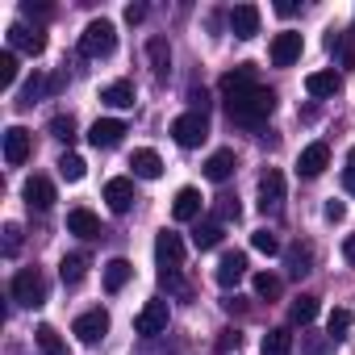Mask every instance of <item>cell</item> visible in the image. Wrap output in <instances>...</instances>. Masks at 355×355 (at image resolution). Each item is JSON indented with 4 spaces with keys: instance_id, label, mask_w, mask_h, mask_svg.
Returning <instances> with one entry per match:
<instances>
[{
    "instance_id": "36",
    "label": "cell",
    "mask_w": 355,
    "mask_h": 355,
    "mask_svg": "<svg viewBox=\"0 0 355 355\" xmlns=\"http://www.w3.org/2000/svg\"><path fill=\"white\" fill-rule=\"evenodd\" d=\"M17 71H21V67H17V55L5 51V55H0V88H13V84H17Z\"/></svg>"
},
{
    "instance_id": "11",
    "label": "cell",
    "mask_w": 355,
    "mask_h": 355,
    "mask_svg": "<svg viewBox=\"0 0 355 355\" xmlns=\"http://www.w3.org/2000/svg\"><path fill=\"white\" fill-rule=\"evenodd\" d=\"M301 46H305V42H301V34L284 30V34H276V38H272V51H268V55H272V63H276V67H293V63L301 59Z\"/></svg>"
},
{
    "instance_id": "23",
    "label": "cell",
    "mask_w": 355,
    "mask_h": 355,
    "mask_svg": "<svg viewBox=\"0 0 355 355\" xmlns=\"http://www.w3.org/2000/svg\"><path fill=\"white\" fill-rule=\"evenodd\" d=\"M130 167H134V175H142V180H159L163 175V159L155 155V150H134V159H130Z\"/></svg>"
},
{
    "instance_id": "37",
    "label": "cell",
    "mask_w": 355,
    "mask_h": 355,
    "mask_svg": "<svg viewBox=\"0 0 355 355\" xmlns=\"http://www.w3.org/2000/svg\"><path fill=\"white\" fill-rule=\"evenodd\" d=\"M51 134H55L59 142H71V138H76V117H71V113L51 117Z\"/></svg>"
},
{
    "instance_id": "40",
    "label": "cell",
    "mask_w": 355,
    "mask_h": 355,
    "mask_svg": "<svg viewBox=\"0 0 355 355\" xmlns=\"http://www.w3.org/2000/svg\"><path fill=\"white\" fill-rule=\"evenodd\" d=\"M42 88H51V84H42V76H34V80H26V88H21V96H17V105H34Z\"/></svg>"
},
{
    "instance_id": "8",
    "label": "cell",
    "mask_w": 355,
    "mask_h": 355,
    "mask_svg": "<svg viewBox=\"0 0 355 355\" xmlns=\"http://www.w3.org/2000/svg\"><path fill=\"white\" fill-rule=\"evenodd\" d=\"M134 330L138 334H163L167 330V301H146L142 309H138V318H134Z\"/></svg>"
},
{
    "instance_id": "26",
    "label": "cell",
    "mask_w": 355,
    "mask_h": 355,
    "mask_svg": "<svg viewBox=\"0 0 355 355\" xmlns=\"http://www.w3.org/2000/svg\"><path fill=\"white\" fill-rule=\"evenodd\" d=\"M259 351H263V355H293V330H288V326L268 330L263 343H259Z\"/></svg>"
},
{
    "instance_id": "29",
    "label": "cell",
    "mask_w": 355,
    "mask_h": 355,
    "mask_svg": "<svg viewBox=\"0 0 355 355\" xmlns=\"http://www.w3.org/2000/svg\"><path fill=\"white\" fill-rule=\"evenodd\" d=\"M326 46H330V51H338L343 67H355V34H334V30H330Z\"/></svg>"
},
{
    "instance_id": "27",
    "label": "cell",
    "mask_w": 355,
    "mask_h": 355,
    "mask_svg": "<svg viewBox=\"0 0 355 355\" xmlns=\"http://www.w3.org/2000/svg\"><path fill=\"white\" fill-rule=\"evenodd\" d=\"M59 276H63V284H67V288H76V284L88 276V255H80V251H76V255H63Z\"/></svg>"
},
{
    "instance_id": "41",
    "label": "cell",
    "mask_w": 355,
    "mask_h": 355,
    "mask_svg": "<svg viewBox=\"0 0 355 355\" xmlns=\"http://www.w3.org/2000/svg\"><path fill=\"white\" fill-rule=\"evenodd\" d=\"M17 251H21V226H17V222H9V226H5V255L13 259Z\"/></svg>"
},
{
    "instance_id": "2",
    "label": "cell",
    "mask_w": 355,
    "mask_h": 355,
    "mask_svg": "<svg viewBox=\"0 0 355 355\" xmlns=\"http://www.w3.org/2000/svg\"><path fill=\"white\" fill-rule=\"evenodd\" d=\"M113 51H117V30H113V21H105V17L88 21L84 34H80V55L105 59V55H113Z\"/></svg>"
},
{
    "instance_id": "22",
    "label": "cell",
    "mask_w": 355,
    "mask_h": 355,
    "mask_svg": "<svg viewBox=\"0 0 355 355\" xmlns=\"http://www.w3.org/2000/svg\"><path fill=\"white\" fill-rule=\"evenodd\" d=\"M234 150H214L209 159H205V175H209V180L214 184H222V180H230V175H234Z\"/></svg>"
},
{
    "instance_id": "34",
    "label": "cell",
    "mask_w": 355,
    "mask_h": 355,
    "mask_svg": "<svg viewBox=\"0 0 355 355\" xmlns=\"http://www.w3.org/2000/svg\"><path fill=\"white\" fill-rule=\"evenodd\" d=\"M351 322H355V313L338 305V309H330V318H326V334H330V338L338 343V338H343V334L351 330Z\"/></svg>"
},
{
    "instance_id": "45",
    "label": "cell",
    "mask_w": 355,
    "mask_h": 355,
    "mask_svg": "<svg viewBox=\"0 0 355 355\" xmlns=\"http://www.w3.org/2000/svg\"><path fill=\"white\" fill-rule=\"evenodd\" d=\"M239 330H222V338H218V351H230V347H239Z\"/></svg>"
},
{
    "instance_id": "20",
    "label": "cell",
    "mask_w": 355,
    "mask_h": 355,
    "mask_svg": "<svg viewBox=\"0 0 355 355\" xmlns=\"http://www.w3.org/2000/svg\"><path fill=\"white\" fill-rule=\"evenodd\" d=\"M146 59H150L155 80H167V71H171V46H167V38H150L146 42Z\"/></svg>"
},
{
    "instance_id": "46",
    "label": "cell",
    "mask_w": 355,
    "mask_h": 355,
    "mask_svg": "<svg viewBox=\"0 0 355 355\" xmlns=\"http://www.w3.org/2000/svg\"><path fill=\"white\" fill-rule=\"evenodd\" d=\"M21 9H26L30 17H51V13H55L51 5H34V0H26V5H21Z\"/></svg>"
},
{
    "instance_id": "6",
    "label": "cell",
    "mask_w": 355,
    "mask_h": 355,
    "mask_svg": "<svg viewBox=\"0 0 355 355\" xmlns=\"http://www.w3.org/2000/svg\"><path fill=\"white\" fill-rule=\"evenodd\" d=\"M280 205H284V175L276 167H268L263 180H259V209L263 214H280Z\"/></svg>"
},
{
    "instance_id": "47",
    "label": "cell",
    "mask_w": 355,
    "mask_h": 355,
    "mask_svg": "<svg viewBox=\"0 0 355 355\" xmlns=\"http://www.w3.org/2000/svg\"><path fill=\"white\" fill-rule=\"evenodd\" d=\"M142 17H146V5H125V21L130 26H138Z\"/></svg>"
},
{
    "instance_id": "49",
    "label": "cell",
    "mask_w": 355,
    "mask_h": 355,
    "mask_svg": "<svg viewBox=\"0 0 355 355\" xmlns=\"http://www.w3.org/2000/svg\"><path fill=\"white\" fill-rule=\"evenodd\" d=\"M276 13H280V17H293V13H297V5H293V0H280Z\"/></svg>"
},
{
    "instance_id": "13",
    "label": "cell",
    "mask_w": 355,
    "mask_h": 355,
    "mask_svg": "<svg viewBox=\"0 0 355 355\" xmlns=\"http://www.w3.org/2000/svg\"><path fill=\"white\" fill-rule=\"evenodd\" d=\"M326 167H330V146H326V142H309V146L297 155V171L309 175V180H313V175H322Z\"/></svg>"
},
{
    "instance_id": "28",
    "label": "cell",
    "mask_w": 355,
    "mask_h": 355,
    "mask_svg": "<svg viewBox=\"0 0 355 355\" xmlns=\"http://www.w3.org/2000/svg\"><path fill=\"white\" fill-rule=\"evenodd\" d=\"M222 234H226L222 222H201V226L193 230V247H197V251H214V247L222 243Z\"/></svg>"
},
{
    "instance_id": "3",
    "label": "cell",
    "mask_w": 355,
    "mask_h": 355,
    "mask_svg": "<svg viewBox=\"0 0 355 355\" xmlns=\"http://www.w3.org/2000/svg\"><path fill=\"white\" fill-rule=\"evenodd\" d=\"M9 293H13V301H17V305H26V309L46 305V280H42V272H38V268H21V272L13 276Z\"/></svg>"
},
{
    "instance_id": "10",
    "label": "cell",
    "mask_w": 355,
    "mask_h": 355,
    "mask_svg": "<svg viewBox=\"0 0 355 355\" xmlns=\"http://www.w3.org/2000/svg\"><path fill=\"white\" fill-rule=\"evenodd\" d=\"M9 46L13 51H26V55H42L46 51V34L34 26H26V21H17V26H9Z\"/></svg>"
},
{
    "instance_id": "33",
    "label": "cell",
    "mask_w": 355,
    "mask_h": 355,
    "mask_svg": "<svg viewBox=\"0 0 355 355\" xmlns=\"http://www.w3.org/2000/svg\"><path fill=\"white\" fill-rule=\"evenodd\" d=\"M255 297H263V301H276L280 293H284V284H280V276H272V272H255Z\"/></svg>"
},
{
    "instance_id": "31",
    "label": "cell",
    "mask_w": 355,
    "mask_h": 355,
    "mask_svg": "<svg viewBox=\"0 0 355 355\" xmlns=\"http://www.w3.org/2000/svg\"><path fill=\"white\" fill-rule=\"evenodd\" d=\"M34 338H38L42 355H67V343L59 338V330H55V326H38V330H34Z\"/></svg>"
},
{
    "instance_id": "15",
    "label": "cell",
    "mask_w": 355,
    "mask_h": 355,
    "mask_svg": "<svg viewBox=\"0 0 355 355\" xmlns=\"http://www.w3.org/2000/svg\"><path fill=\"white\" fill-rule=\"evenodd\" d=\"M243 276H247V255H243V251H226V255L218 259V272H214V280H218L222 288H234Z\"/></svg>"
},
{
    "instance_id": "14",
    "label": "cell",
    "mask_w": 355,
    "mask_h": 355,
    "mask_svg": "<svg viewBox=\"0 0 355 355\" xmlns=\"http://www.w3.org/2000/svg\"><path fill=\"white\" fill-rule=\"evenodd\" d=\"M26 159H30V130L26 125H9L5 130V163L21 167Z\"/></svg>"
},
{
    "instance_id": "44",
    "label": "cell",
    "mask_w": 355,
    "mask_h": 355,
    "mask_svg": "<svg viewBox=\"0 0 355 355\" xmlns=\"http://www.w3.org/2000/svg\"><path fill=\"white\" fill-rule=\"evenodd\" d=\"M322 214H326V222H343V218H347V205H343V201H326Z\"/></svg>"
},
{
    "instance_id": "38",
    "label": "cell",
    "mask_w": 355,
    "mask_h": 355,
    "mask_svg": "<svg viewBox=\"0 0 355 355\" xmlns=\"http://www.w3.org/2000/svg\"><path fill=\"white\" fill-rule=\"evenodd\" d=\"M251 247H255V251H263V255H276V251H280V243H276V234H272V230H255V234H251Z\"/></svg>"
},
{
    "instance_id": "35",
    "label": "cell",
    "mask_w": 355,
    "mask_h": 355,
    "mask_svg": "<svg viewBox=\"0 0 355 355\" xmlns=\"http://www.w3.org/2000/svg\"><path fill=\"white\" fill-rule=\"evenodd\" d=\"M84 171H88V163H84L80 155H63V159H59V175H63V180L76 184V180H84Z\"/></svg>"
},
{
    "instance_id": "30",
    "label": "cell",
    "mask_w": 355,
    "mask_h": 355,
    "mask_svg": "<svg viewBox=\"0 0 355 355\" xmlns=\"http://www.w3.org/2000/svg\"><path fill=\"white\" fill-rule=\"evenodd\" d=\"M288 313H293V322H297V326H309V322L318 318V297H313V293H301V297L293 301V309H288Z\"/></svg>"
},
{
    "instance_id": "7",
    "label": "cell",
    "mask_w": 355,
    "mask_h": 355,
    "mask_svg": "<svg viewBox=\"0 0 355 355\" xmlns=\"http://www.w3.org/2000/svg\"><path fill=\"white\" fill-rule=\"evenodd\" d=\"M121 138H125V121H117V117H101V121H92V130H88V142H92L96 150H113Z\"/></svg>"
},
{
    "instance_id": "24",
    "label": "cell",
    "mask_w": 355,
    "mask_h": 355,
    "mask_svg": "<svg viewBox=\"0 0 355 355\" xmlns=\"http://www.w3.org/2000/svg\"><path fill=\"white\" fill-rule=\"evenodd\" d=\"M101 101L113 105V109H130V105H134V84H130V80H113V84L101 88Z\"/></svg>"
},
{
    "instance_id": "39",
    "label": "cell",
    "mask_w": 355,
    "mask_h": 355,
    "mask_svg": "<svg viewBox=\"0 0 355 355\" xmlns=\"http://www.w3.org/2000/svg\"><path fill=\"white\" fill-rule=\"evenodd\" d=\"M301 338H305V355H326L330 343H334L330 334H301Z\"/></svg>"
},
{
    "instance_id": "9",
    "label": "cell",
    "mask_w": 355,
    "mask_h": 355,
    "mask_svg": "<svg viewBox=\"0 0 355 355\" xmlns=\"http://www.w3.org/2000/svg\"><path fill=\"white\" fill-rule=\"evenodd\" d=\"M71 334H80V343H101V338L109 334V313H105V309H88V313H80L76 326H71Z\"/></svg>"
},
{
    "instance_id": "19",
    "label": "cell",
    "mask_w": 355,
    "mask_h": 355,
    "mask_svg": "<svg viewBox=\"0 0 355 355\" xmlns=\"http://www.w3.org/2000/svg\"><path fill=\"white\" fill-rule=\"evenodd\" d=\"M338 88H343L338 71H309V76H305V92H309V96H318V101L334 96Z\"/></svg>"
},
{
    "instance_id": "17",
    "label": "cell",
    "mask_w": 355,
    "mask_h": 355,
    "mask_svg": "<svg viewBox=\"0 0 355 355\" xmlns=\"http://www.w3.org/2000/svg\"><path fill=\"white\" fill-rule=\"evenodd\" d=\"M105 201H109L113 214H125V209L134 205V184L125 180V175H113V180L105 184Z\"/></svg>"
},
{
    "instance_id": "42",
    "label": "cell",
    "mask_w": 355,
    "mask_h": 355,
    "mask_svg": "<svg viewBox=\"0 0 355 355\" xmlns=\"http://www.w3.org/2000/svg\"><path fill=\"white\" fill-rule=\"evenodd\" d=\"M230 218H239V201L234 197H218V218L214 222H230Z\"/></svg>"
},
{
    "instance_id": "12",
    "label": "cell",
    "mask_w": 355,
    "mask_h": 355,
    "mask_svg": "<svg viewBox=\"0 0 355 355\" xmlns=\"http://www.w3.org/2000/svg\"><path fill=\"white\" fill-rule=\"evenodd\" d=\"M21 197H26V205H30V209L46 214V209L55 205V184L46 180V175H30V180H26V189H21Z\"/></svg>"
},
{
    "instance_id": "48",
    "label": "cell",
    "mask_w": 355,
    "mask_h": 355,
    "mask_svg": "<svg viewBox=\"0 0 355 355\" xmlns=\"http://www.w3.org/2000/svg\"><path fill=\"white\" fill-rule=\"evenodd\" d=\"M343 259H347V263H355V234L343 243Z\"/></svg>"
},
{
    "instance_id": "5",
    "label": "cell",
    "mask_w": 355,
    "mask_h": 355,
    "mask_svg": "<svg viewBox=\"0 0 355 355\" xmlns=\"http://www.w3.org/2000/svg\"><path fill=\"white\" fill-rule=\"evenodd\" d=\"M155 259H159V272H180L184 268V243L180 234H159L155 239Z\"/></svg>"
},
{
    "instance_id": "16",
    "label": "cell",
    "mask_w": 355,
    "mask_h": 355,
    "mask_svg": "<svg viewBox=\"0 0 355 355\" xmlns=\"http://www.w3.org/2000/svg\"><path fill=\"white\" fill-rule=\"evenodd\" d=\"M230 34L243 38V42L255 38V34H259V9H255V5H234V9H230Z\"/></svg>"
},
{
    "instance_id": "43",
    "label": "cell",
    "mask_w": 355,
    "mask_h": 355,
    "mask_svg": "<svg viewBox=\"0 0 355 355\" xmlns=\"http://www.w3.org/2000/svg\"><path fill=\"white\" fill-rule=\"evenodd\" d=\"M343 189L355 197V146H351V155H347V171H343Z\"/></svg>"
},
{
    "instance_id": "4",
    "label": "cell",
    "mask_w": 355,
    "mask_h": 355,
    "mask_svg": "<svg viewBox=\"0 0 355 355\" xmlns=\"http://www.w3.org/2000/svg\"><path fill=\"white\" fill-rule=\"evenodd\" d=\"M171 138L180 142L184 150H193V146H201L205 138H209V117L201 113V109H189V113H180L171 121Z\"/></svg>"
},
{
    "instance_id": "32",
    "label": "cell",
    "mask_w": 355,
    "mask_h": 355,
    "mask_svg": "<svg viewBox=\"0 0 355 355\" xmlns=\"http://www.w3.org/2000/svg\"><path fill=\"white\" fill-rule=\"evenodd\" d=\"M284 259H288V272H293V276H305V272L313 268V251H309V247H301V243H297V247H288V251H284Z\"/></svg>"
},
{
    "instance_id": "21",
    "label": "cell",
    "mask_w": 355,
    "mask_h": 355,
    "mask_svg": "<svg viewBox=\"0 0 355 355\" xmlns=\"http://www.w3.org/2000/svg\"><path fill=\"white\" fill-rule=\"evenodd\" d=\"M67 230L80 234V239H101V218L92 209H71L67 214Z\"/></svg>"
},
{
    "instance_id": "18",
    "label": "cell",
    "mask_w": 355,
    "mask_h": 355,
    "mask_svg": "<svg viewBox=\"0 0 355 355\" xmlns=\"http://www.w3.org/2000/svg\"><path fill=\"white\" fill-rule=\"evenodd\" d=\"M201 193L197 189H180V193H175V201H171V218L175 222H193L197 214H201Z\"/></svg>"
},
{
    "instance_id": "1",
    "label": "cell",
    "mask_w": 355,
    "mask_h": 355,
    "mask_svg": "<svg viewBox=\"0 0 355 355\" xmlns=\"http://www.w3.org/2000/svg\"><path fill=\"white\" fill-rule=\"evenodd\" d=\"M222 101H226L230 121L251 125V130L263 125L272 117V109H276V92L263 88V84H255V67L251 63H243V67H234V71L222 76Z\"/></svg>"
},
{
    "instance_id": "25",
    "label": "cell",
    "mask_w": 355,
    "mask_h": 355,
    "mask_svg": "<svg viewBox=\"0 0 355 355\" xmlns=\"http://www.w3.org/2000/svg\"><path fill=\"white\" fill-rule=\"evenodd\" d=\"M130 276H134V263L130 259H109L105 263V288L109 293H121L130 284Z\"/></svg>"
}]
</instances>
